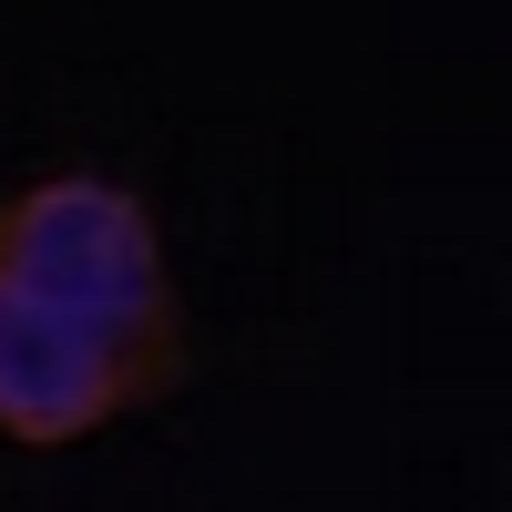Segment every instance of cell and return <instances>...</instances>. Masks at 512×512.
Returning a JSON list of instances; mask_svg holds the SVG:
<instances>
[{
	"instance_id": "obj_1",
	"label": "cell",
	"mask_w": 512,
	"mask_h": 512,
	"mask_svg": "<svg viewBox=\"0 0 512 512\" xmlns=\"http://www.w3.org/2000/svg\"><path fill=\"white\" fill-rule=\"evenodd\" d=\"M185 379L164 236L123 185L62 175L0 205V431L52 451Z\"/></svg>"
}]
</instances>
